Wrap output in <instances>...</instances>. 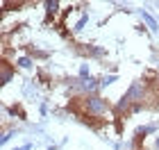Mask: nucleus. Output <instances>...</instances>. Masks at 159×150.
I'll use <instances>...</instances> for the list:
<instances>
[{
    "label": "nucleus",
    "instance_id": "f257e3e1",
    "mask_svg": "<svg viewBox=\"0 0 159 150\" xmlns=\"http://www.w3.org/2000/svg\"><path fill=\"white\" fill-rule=\"evenodd\" d=\"M111 111H114L111 102L102 96H84L82 98V114H86L89 118L105 120Z\"/></svg>",
    "mask_w": 159,
    "mask_h": 150
},
{
    "label": "nucleus",
    "instance_id": "f03ea898",
    "mask_svg": "<svg viewBox=\"0 0 159 150\" xmlns=\"http://www.w3.org/2000/svg\"><path fill=\"white\" fill-rule=\"evenodd\" d=\"M14 77H16V66H14L11 61L2 59V64H0V84H2V87H7Z\"/></svg>",
    "mask_w": 159,
    "mask_h": 150
},
{
    "label": "nucleus",
    "instance_id": "7ed1b4c3",
    "mask_svg": "<svg viewBox=\"0 0 159 150\" xmlns=\"http://www.w3.org/2000/svg\"><path fill=\"white\" fill-rule=\"evenodd\" d=\"M139 16H141V20H143V23H146L148 32H152V34H157V32H159V20L152 16V14H148L146 9H139Z\"/></svg>",
    "mask_w": 159,
    "mask_h": 150
},
{
    "label": "nucleus",
    "instance_id": "20e7f679",
    "mask_svg": "<svg viewBox=\"0 0 159 150\" xmlns=\"http://www.w3.org/2000/svg\"><path fill=\"white\" fill-rule=\"evenodd\" d=\"M46 23H50V20H55L57 16H59V9H61V5L57 2V0H48L46 5Z\"/></svg>",
    "mask_w": 159,
    "mask_h": 150
},
{
    "label": "nucleus",
    "instance_id": "39448f33",
    "mask_svg": "<svg viewBox=\"0 0 159 150\" xmlns=\"http://www.w3.org/2000/svg\"><path fill=\"white\" fill-rule=\"evenodd\" d=\"M80 52L89 55V57H93V59H102V57L107 55V52H105V48H100V46H93V43H84V48L80 50Z\"/></svg>",
    "mask_w": 159,
    "mask_h": 150
},
{
    "label": "nucleus",
    "instance_id": "423d86ee",
    "mask_svg": "<svg viewBox=\"0 0 159 150\" xmlns=\"http://www.w3.org/2000/svg\"><path fill=\"white\" fill-rule=\"evenodd\" d=\"M5 111L9 114L11 118H16V120H27V114H25V109L20 105H11V107H5Z\"/></svg>",
    "mask_w": 159,
    "mask_h": 150
},
{
    "label": "nucleus",
    "instance_id": "0eeeda50",
    "mask_svg": "<svg viewBox=\"0 0 159 150\" xmlns=\"http://www.w3.org/2000/svg\"><path fill=\"white\" fill-rule=\"evenodd\" d=\"M14 66L16 68H23V70H30L34 66V59L30 55H23V57H16V61H14Z\"/></svg>",
    "mask_w": 159,
    "mask_h": 150
},
{
    "label": "nucleus",
    "instance_id": "6e6552de",
    "mask_svg": "<svg viewBox=\"0 0 159 150\" xmlns=\"http://www.w3.org/2000/svg\"><path fill=\"white\" fill-rule=\"evenodd\" d=\"M86 25H89V11H84L82 16H80V20H77V23L73 25V32H82Z\"/></svg>",
    "mask_w": 159,
    "mask_h": 150
},
{
    "label": "nucleus",
    "instance_id": "1a4fd4ad",
    "mask_svg": "<svg viewBox=\"0 0 159 150\" xmlns=\"http://www.w3.org/2000/svg\"><path fill=\"white\" fill-rule=\"evenodd\" d=\"M118 80V75L116 73H111V75H105V77H100V89H107V87H111L114 82Z\"/></svg>",
    "mask_w": 159,
    "mask_h": 150
},
{
    "label": "nucleus",
    "instance_id": "9d476101",
    "mask_svg": "<svg viewBox=\"0 0 159 150\" xmlns=\"http://www.w3.org/2000/svg\"><path fill=\"white\" fill-rule=\"evenodd\" d=\"M77 77L80 80H91V68H89V64H82V66H80V73H77Z\"/></svg>",
    "mask_w": 159,
    "mask_h": 150
},
{
    "label": "nucleus",
    "instance_id": "9b49d317",
    "mask_svg": "<svg viewBox=\"0 0 159 150\" xmlns=\"http://www.w3.org/2000/svg\"><path fill=\"white\" fill-rule=\"evenodd\" d=\"M16 132H18V130H5V132H2V139H0V141H2V143H9L11 137H14Z\"/></svg>",
    "mask_w": 159,
    "mask_h": 150
},
{
    "label": "nucleus",
    "instance_id": "f8f14e48",
    "mask_svg": "<svg viewBox=\"0 0 159 150\" xmlns=\"http://www.w3.org/2000/svg\"><path fill=\"white\" fill-rule=\"evenodd\" d=\"M39 111H41V116H46V114H48V105H46V102H41V107H39Z\"/></svg>",
    "mask_w": 159,
    "mask_h": 150
},
{
    "label": "nucleus",
    "instance_id": "ddd939ff",
    "mask_svg": "<svg viewBox=\"0 0 159 150\" xmlns=\"http://www.w3.org/2000/svg\"><path fill=\"white\" fill-rule=\"evenodd\" d=\"M155 150H159V137L155 139Z\"/></svg>",
    "mask_w": 159,
    "mask_h": 150
},
{
    "label": "nucleus",
    "instance_id": "4468645a",
    "mask_svg": "<svg viewBox=\"0 0 159 150\" xmlns=\"http://www.w3.org/2000/svg\"><path fill=\"white\" fill-rule=\"evenodd\" d=\"M46 150H57V148H55V146H48V148H46Z\"/></svg>",
    "mask_w": 159,
    "mask_h": 150
},
{
    "label": "nucleus",
    "instance_id": "2eb2a0df",
    "mask_svg": "<svg viewBox=\"0 0 159 150\" xmlns=\"http://www.w3.org/2000/svg\"><path fill=\"white\" fill-rule=\"evenodd\" d=\"M14 150H23V146H20V148H14Z\"/></svg>",
    "mask_w": 159,
    "mask_h": 150
},
{
    "label": "nucleus",
    "instance_id": "dca6fc26",
    "mask_svg": "<svg viewBox=\"0 0 159 150\" xmlns=\"http://www.w3.org/2000/svg\"><path fill=\"white\" fill-rule=\"evenodd\" d=\"M157 20H159V18H157Z\"/></svg>",
    "mask_w": 159,
    "mask_h": 150
}]
</instances>
